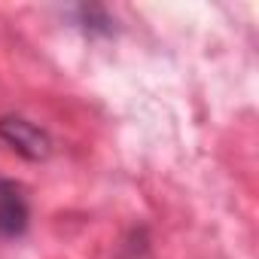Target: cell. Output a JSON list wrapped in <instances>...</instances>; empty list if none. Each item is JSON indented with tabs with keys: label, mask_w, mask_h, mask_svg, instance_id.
<instances>
[{
	"label": "cell",
	"mask_w": 259,
	"mask_h": 259,
	"mask_svg": "<svg viewBox=\"0 0 259 259\" xmlns=\"http://www.w3.org/2000/svg\"><path fill=\"white\" fill-rule=\"evenodd\" d=\"M0 144L10 147L16 156H22L28 162H43L52 156L49 132L25 116H16V113L0 116Z\"/></svg>",
	"instance_id": "cell-1"
},
{
	"label": "cell",
	"mask_w": 259,
	"mask_h": 259,
	"mask_svg": "<svg viewBox=\"0 0 259 259\" xmlns=\"http://www.w3.org/2000/svg\"><path fill=\"white\" fill-rule=\"evenodd\" d=\"M28 226H31V201L25 195V186L0 177V238L4 241L22 238Z\"/></svg>",
	"instance_id": "cell-2"
},
{
	"label": "cell",
	"mask_w": 259,
	"mask_h": 259,
	"mask_svg": "<svg viewBox=\"0 0 259 259\" xmlns=\"http://www.w3.org/2000/svg\"><path fill=\"white\" fill-rule=\"evenodd\" d=\"M76 25L85 31V34H92V37H107V34H113V22H110V16H107V10H101V7H76Z\"/></svg>",
	"instance_id": "cell-3"
}]
</instances>
